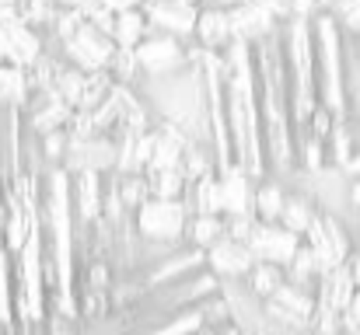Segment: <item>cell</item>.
<instances>
[{
    "mask_svg": "<svg viewBox=\"0 0 360 335\" xmlns=\"http://www.w3.org/2000/svg\"><path fill=\"white\" fill-rule=\"evenodd\" d=\"M283 280H287V272L280 269V265H269V262H255V269L248 272V280L241 283L245 290H248V297L252 301H259V304H266L280 287H283Z\"/></svg>",
    "mask_w": 360,
    "mask_h": 335,
    "instance_id": "cell-21",
    "label": "cell"
},
{
    "mask_svg": "<svg viewBox=\"0 0 360 335\" xmlns=\"http://www.w3.org/2000/svg\"><path fill=\"white\" fill-rule=\"evenodd\" d=\"M46 49H49V46H46ZM53 53H60L67 67H77V70H84V74H102V70H109V63H112V56H116V42H112L105 32H98V28H91V25L84 21V25L74 32V39H67V42L56 46Z\"/></svg>",
    "mask_w": 360,
    "mask_h": 335,
    "instance_id": "cell-5",
    "label": "cell"
},
{
    "mask_svg": "<svg viewBox=\"0 0 360 335\" xmlns=\"http://www.w3.org/2000/svg\"><path fill=\"white\" fill-rule=\"evenodd\" d=\"M336 18V25L350 35V39H360V0H343L329 11Z\"/></svg>",
    "mask_w": 360,
    "mask_h": 335,
    "instance_id": "cell-30",
    "label": "cell"
},
{
    "mask_svg": "<svg viewBox=\"0 0 360 335\" xmlns=\"http://www.w3.org/2000/svg\"><path fill=\"white\" fill-rule=\"evenodd\" d=\"M354 49H357V56H360V39H354Z\"/></svg>",
    "mask_w": 360,
    "mask_h": 335,
    "instance_id": "cell-42",
    "label": "cell"
},
{
    "mask_svg": "<svg viewBox=\"0 0 360 335\" xmlns=\"http://www.w3.org/2000/svg\"><path fill=\"white\" fill-rule=\"evenodd\" d=\"M91 4H98V0H56L60 11H88Z\"/></svg>",
    "mask_w": 360,
    "mask_h": 335,
    "instance_id": "cell-35",
    "label": "cell"
},
{
    "mask_svg": "<svg viewBox=\"0 0 360 335\" xmlns=\"http://www.w3.org/2000/svg\"><path fill=\"white\" fill-rule=\"evenodd\" d=\"M147 185H150V199H182V196H186V178H182V171L147 175Z\"/></svg>",
    "mask_w": 360,
    "mask_h": 335,
    "instance_id": "cell-28",
    "label": "cell"
},
{
    "mask_svg": "<svg viewBox=\"0 0 360 335\" xmlns=\"http://www.w3.org/2000/svg\"><path fill=\"white\" fill-rule=\"evenodd\" d=\"M304 244L311 248V255L319 258V265H322V276H329V272H336V269H343L347 265V258L357 251V234H354V223L343 221V217H336V214H326V210H319V217L315 223L308 227V234H304Z\"/></svg>",
    "mask_w": 360,
    "mask_h": 335,
    "instance_id": "cell-4",
    "label": "cell"
},
{
    "mask_svg": "<svg viewBox=\"0 0 360 335\" xmlns=\"http://www.w3.org/2000/svg\"><path fill=\"white\" fill-rule=\"evenodd\" d=\"M147 0H102V7H109L112 14H122V11H140Z\"/></svg>",
    "mask_w": 360,
    "mask_h": 335,
    "instance_id": "cell-33",
    "label": "cell"
},
{
    "mask_svg": "<svg viewBox=\"0 0 360 335\" xmlns=\"http://www.w3.org/2000/svg\"><path fill=\"white\" fill-rule=\"evenodd\" d=\"M207 269L221 280V287L228 283H245L248 272L255 269V255L248 251V244L241 241H231L228 234L207 251Z\"/></svg>",
    "mask_w": 360,
    "mask_h": 335,
    "instance_id": "cell-12",
    "label": "cell"
},
{
    "mask_svg": "<svg viewBox=\"0 0 360 335\" xmlns=\"http://www.w3.org/2000/svg\"><path fill=\"white\" fill-rule=\"evenodd\" d=\"M67 175H109L116 171V140L112 136H88V140H70L67 157H63Z\"/></svg>",
    "mask_w": 360,
    "mask_h": 335,
    "instance_id": "cell-10",
    "label": "cell"
},
{
    "mask_svg": "<svg viewBox=\"0 0 360 335\" xmlns=\"http://www.w3.org/2000/svg\"><path fill=\"white\" fill-rule=\"evenodd\" d=\"M0 67H4V60H0Z\"/></svg>",
    "mask_w": 360,
    "mask_h": 335,
    "instance_id": "cell-43",
    "label": "cell"
},
{
    "mask_svg": "<svg viewBox=\"0 0 360 335\" xmlns=\"http://www.w3.org/2000/svg\"><path fill=\"white\" fill-rule=\"evenodd\" d=\"M147 35H150V25H147L143 11H122V14H116V25H112L116 49H136Z\"/></svg>",
    "mask_w": 360,
    "mask_h": 335,
    "instance_id": "cell-22",
    "label": "cell"
},
{
    "mask_svg": "<svg viewBox=\"0 0 360 335\" xmlns=\"http://www.w3.org/2000/svg\"><path fill=\"white\" fill-rule=\"evenodd\" d=\"M140 11H143L150 32L172 35V39H179V42H193V39H196L200 7H193V4H179V0H147Z\"/></svg>",
    "mask_w": 360,
    "mask_h": 335,
    "instance_id": "cell-7",
    "label": "cell"
},
{
    "mask_svg": "<svg viewBox=\"0 0 360 335\" xmlns=\"http://www.w3.org/2000/svg\"><path fill=\"white\" fill-rule=\"evenodd\" d=\"M88 77L91 74H84V70H77V67H63L60 70V77H56V95L70 105V109L77 112L81 109V98H84V88H88Z\"/></svg>",
    "mask_w": 360,
    "mask_h": 335,
    "instance_id": "cell-26",
    "label": "cell"
},
{
    "mask_svg": "<svg viewBox=\"0 0 360 335\" xmlns=\"http://www.w3.org/2000/svg\"><path fill=\"white\" fill-rule=\"evenodd\" d=\"M228 21H231V39L252 46V49L280 32V21H276L262 4H255V0H245L235 11H228Z\"/></svg>",
    "mask_w": 360,
    "mask_h": 335,
    "instance_id": "cell-13",
    "label": "cell"
},
{
    "mask_svg": "<svg viewBox=\"0 0 360 335\" xmlns=\"http://www.w3.org/2000/svg\"><path fill=\"white\" fill-rule=\"evenodd\" d=\"M224 98H228V136L241 164L255 182L269 178L266 150H262V112H259V77L255 53L245 42H231L224 53Z\"/></svg>",
    "mask_w": 360,
    "mask_h": 335,
    "instance_id": "cell-1",
    "label": "cell"
},
{
    "mask_svg": "<svg viewBox=\"0 0 360 335\" xmlns=\"http://www.w3.org/2000/svg\"><path fill=\"white\" fill-rule=\"evenodd\" d=\"M354 203H357V210H360V178L354 182Z\"/></svg>",
    "mask_w": 360,
    "mask_h": 335,
    "instance_id": "cell-40",
    "label": "cell"
},
{
    "mask_svg": "<svg viewBox=\"0 0 360 335\" xmlns=\"http://www.w3.org/2000/svg\"><path fill=\"white\" fill-rule=\"evenodd\" d=\"M109 74H112L116 84H126V88H133V84L143 77L133 49H116V56H112V63H109Z\"/></svg>",
    "mask_w": 360,
    "mask_h": 335,
    "instance_id": "cell-29",
    "label": "cell"
},
{
    "mask_svg": "<svg viewBox=\"0 0 360 335\" xmlns=\"http://www.w3.org/2000/svg\"><path fill=\"white\" fill-rule=\"evenodd\" d=\"M32 102V81H28V70H18V67H0V109H14L25 112Z\"/></svg>",
    "mask_w": 360,
    "mask_h": 335,
    "instance_id": "cell-19",
    "label": "cell"
},
{
    "mask_svg": "<svg viewBox=\"0 0 360 335\" xmlns=\"http://www.w3.org/2000/svg\"><path fill=\"white\" fill-rule=\"evenodd\" d=\"M189 210L182 199H147L133 214V230L140 241L158 248H182L186 244Z\"/></svg>",
    "mask_w": 360,
    "mask_h": 335,
    "instance_id": "cell-3",
    "label": "cell"
},
{
    "mask_svg": "<svg viewBox=\"0 0 360 335\" xmlns=\"http://www.w3.org/2000/svg\"><path fill=\"white\" fill-rule=\"evenodd\" d=\"M120 199H122V206H126V214L133 217V214L150 199L147 175H120Z\"/></svg>",
    "mask_w": 360,
    "mask_h": 335,
    "instance_id": "cell-27",
    "label": "cell"
},
{
    "mask_svg": "<svg viewBox=\"0 0 360 335\" xmlns=\"http://www.w3.org/2000/svg\"><path fill=\"white\" fill-rule=\"evenodd\" d=\"M283 203H287V189H283L276 178H262V182L255 185V217H259V221L280 223Z\"/></svg>",
    "mask_w": 360,
    "mask_h": 335,
    "instance_id": "cell-24",
    "label": "cell"
},
{
    "mask_svg": "<svg viewBox=\"0 0 360 335\" xmlns=\"http://www.w3.org/2000/svg\"><path fill=\"white\" fill-rule=\"evenodd\" d=\"M102 182L105 175L84 171V175H70V203H74V223L77 234L91 230L102 221Z\"/></svg>",
    "mask_w": 360,
    "mask_h": 335,
    "instance_id": "cell-16",
    "label": "cell"
},
{
    "mask_svg": "<svg viewBox=\"0 0 360 335\" xmlns=\"http://www.w3.org/2000/svg\"><path fill=\"white\" fill-rule=\"evenodd\" d=\"M18 21V0H0V28Z\"/></svg>",
    "mask_w": 360,
    "mask_h": 335,
    "instance_id": "cell-34",
    "label": "cell"
},
{
    "mask_svg": "<svg viewBox=\"0 0 360 335\" xmlns=\"http://www.w3.org/2000/svg\"><path fill=\"white\" fill-rule=\"evenodd\" d=\"M347 175H350L354 182H357V178H360V154H357V157H354V161H350V168H347Z\"/></svg>",
    "mask_w": 360,
    "mask_h": 335,
    "instance_id": "cell-38",
    "label": "cell"
},
{
    "mask_svg": "<svg viewBox=\"0 0 360 335\" xmlns=\"http://www.w3.org/2000/svg\"><path fill=\"white\" fill-rule=\"evenodd\" d=\"M217 185H221V217H238V214H255V178L241 168L228 164L217 171Z\"/></svg>",
    "mask_w": 360,
    "mask_h": 335,
    "instance_id": "cell-15",
    "label": "cell"
},
{
    "mask_svg": "<svg viewBox=\"0 0 360 335\" xmlns=\"http://www.w3.org/2000/svg\"><path fill=\"white\" fill-rule=\"evenodd\" d=\"M46 53V35L28 28L21 18L0 28V60L18 70H32Z\"/></svg>",
    "mask_w": 360,
    "mask_h": 335,
    "instance_id": "cell-9",
    "label": "cell"
},
{
    "mask_svg": "<svg viewBox=\"0 0 360 335\" xmlns=\"http://www.w3.org/2000/svg\"><path fill=\"white\" fill-rule=\"evenodd\" d=\"M304 244V237L290 234L283 223H266L259 221L252 237H248V251L255 255V262H269V265H280L287 269L297 255V248Z\"/></svg>",
    "mask_w": 360,
    "mask_h": 335,
    "instance_id": "cell-8",
    "label": "cell"
},
{
    "mask_svg": "<svg viewBox=\"0 0 360 335\" xmlns=\"http://www.w3.org/2000/svg\"><path fill=\"white\" fill-rule=\"evenodd\" d=\"M224 318H235V315H231L228 297L217 294V297H210V301H203V304H196V308H186V311L172 315L168 322H161V325H154V329H143V332H136V335H196L203 325L224 322Z\"/></svg>",
    "mask_w": 360,
    "mask_h": 335,
    "instance_id": "cell-11",
    "label": "cell"
},
{
    "mask_svg": "<svg viewBox=\"0 0 360 335\" xmlns=\"http://www.w3.org/2000/svg\"><path fill=\"white\" fill-rule=\"evenodd\" d=\"M255 223H259V217H255V214H238V217H224V234H228L231 241H241V244H248V237H252Z\"/></svg>",
    "mask_w": 360,
    "mask_h": 335,
    "instance_id": "cell-31",
    "label": "cell"
},
{
    "mask_svg": "<svg viewBox=\"0 0 360 335\" xmlns=\"http://www.w3.org/2000/svg\"><path fill=\"white\" fill-rule=\"evenodd\" d=\"M336 4H343V0H319V11H322V14H329Z\"/></svg>",
    "mask_w": 360,
    "mask_h": 335,
    "instance_id": "cell-39",
    "label": "cell"
},
{
    "mask_svg": "<svg viewBox=\"0 0 360 335\" xmlns=\"http://www.w3.org/2000/svg\"><path fill=\"white\" fill-rule=\"evenodd\" d=\"M136 63H140V74L147 81L154 77H175L182 70H189V46L172 39V35H161V32H150L136 49Z\"/></svg>",
    "mask_w": 360,
    "mask_h": 335,
    "instance_id": "cell-6",
    "label": "cell"
},
{
    "mask_svg": "<svg viewBox=\"0 0 360 335\" xmlns=\"http://www.w3.org/2000/svg\"><path fill=\"white\" fill-rule=\"evenodd\" d=\"M245 0H200V7H214V11H235Z\"/></svg>",
    "mask_w": 360,
    "mask_h": 335,
    "instance_id": "cell-36",
    "label": "cell"
},
{
    "mask_svg": "<svg viewBox=\"0 0 360 335\" xmlns=\"http://www.w3.org/2000/svg\"><path fill=\"white\" fill-rule=\"evenodd\" d=\"M231 21L228 11H214V7H200V21H196V46L210 49V53H224L231 46Z\"/></svg>",
    "mask_w": 360,
    "mask_h": 335,
    "instance_id": "cell-17",
    "label": "cell"
},
{
    "mask_svg": "<svg viewBox=\"0 0 360 335\" xmlns=\"http://www.w3.org/2000/svg\"><path fill=\"white\" fill-rule=\"evenodd\" d=\"M179 4H193V7H200V0H179Z\"/></svg>",
    "mask_w": 360,
    "mask_h": 335,
    "instance_id": "cell-41",
    "label": "cell"
},
{
    "mask_svg": "<svg viewBox=\"0 0 360 335\" xmlns=\"http://www.w3.org/2000/svg\"><path fill=\"white\" fill-rule=\"evenodd\" d=\"M182 203H186L189 217H196V214H217V217H221V185H217V171L207 175V178H200V182H193V185H186Z\"/></svg>",
    "mask_w": 360,
    "mask_h": 335,
    "instance_id": "cell-20",
    "label": "cell"
},
{
    "mask_svg": "<svg viewBox=\"0 0 360 335\" xmlns=\"http://www.w3.org/2000/svg\"><path fill=\"white\" fill-rule=\"evenodd\" d=\"M255 77H259V112H262V150L269 175H294L297 171V147H294V119H290V84L283 63L280 32L255 49Z\"/></svg>",
    "mask_w": 360,
    "mask_h": 335,
    "instance_id": "cell-2",
    "label": "cell"
},
{
    "mask_svg": "<svg viewBox=\"0 0 360 335\" xmlns=\"http://www.w3.org/2000/svg\"><path fill=\"white\" fill-rule=\"evenodd\" d=\"M221 237H224V217H217V214H196V217H189L186 244H193L200 251H210Z\"/></svg>",
    "mask_w": 360,
    "mask_h": 335,
    "instance_id": "cell-23",
    "label": "cell"
},
{
    "mask_svg": "<svg viewBox=\"0 0 360 335\" xmlns=\"http://www.w3.org/2000/svg\"><path fill=\"white\" fill-rule=\"evenodd\" d=\"M74 119V109L56 95V91H35L28 109H25V126L35 136H49V133H67Z\"/></svg>",
    "mask_w": 360,
    "mask_h": 335,
    "instance_id": "cell-14",
    "label": "cell"
},
{
    "mask_svg": "<svg viewBox=\"0 0 360 335\" xmlns=\"http://www.w3.org/2000/svg\"><path fill=\"white\" fill-rule=\"evenodd\" d=\"M46 335H84V329L74 318H63L56 311H46Z\"/></svg>",
    "mask_w": 360,
    "mask_h": 335,
    "instance_id": "cell-32",
    "label": "cell"
},
{
    "mask_svg": "<svg viewBox=\"0 0 360 335\" xmlns=\"http://www.w3.org/2000/svg\"><path fill=\"white\" fill-rule=\"evenodd\" d=\"M18 18L28 28L46 35L53 28V21L60 18V7H56V0H18Z\"/></svg>",
    "mask_w": 360,
    "mask_h": 335,
    "instance_id": "cell-25",
    "label": "cell"
},
{
    "mask_svg": "<svg viewBox=\"0 0 360 335\" xmlns=\"http://www.w3.org/2000/svg\"><path fill=\"white\" fill-rule=\"evenodd\" d=\"M18 335H46V325H18Z\"/></svg>",
    "mask_w": 360,
    "mask_h": 335,
    "instance_id": "cell-37",
    "label": "cell"
},
{
    "mask_svg": "<svg viewBox=\"0 0 360 335\" xmlns=\"http://www.w3.org/2000/svg\"><path fill=\"white\" fill-rule=\"evenodd\" d=\"M315 217H319V203H315V196H311V192L287 189V203H283L280 223H283L290 234L304 237V234H308V227L315 223Z\"/></svg>",
    "mask_w": 360,
    "mask_h": 335,
    "instance_id": "cell-18",
    "label": "cell"
}]
</instances>
